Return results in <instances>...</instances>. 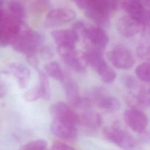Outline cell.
Returning <instances> with one entry per match:
<instances>
[{
    "mask_svg": "<svg viewBox=\"0 0 150 150\" xmlns=\"http://www.w3.org/2000/svg\"><path fill=\"white\" fill-rule=\"evenodd\" d=\"M50 113L53 120L67 122L75 125L80 122L79 115L68 104L63 102H57L52 105Z\"/></svg>",
    "mask_w": 150,
    "mask_h": 150,
    "instance_id": "obj_7",
    "label": "cell"
},
{
    "mask_svg": "<svg viewBox=\"0 0 150 150\" xmlns=\"http://www.w3.org/2000/svg\"><path fill=\"white\" fill-rule=\"evenodd\" d=\"M105 137L117 146L125 149H134L138 145L137 141L128 132L117 126L105 128Z\"/></svg>",
    "mask_w": 150,
    "mask_h": 150,
    "instance_id": "obj_5",
    "label": "cell"
},
{
    "mask_svg": "<svg viewBox=\"0 0 150 150\" xmlns=\"http://www.w3.org/2000/svg\"><path fill=\"white\" fill-rule=\"evenodd\" d=\"M47 142L44 139H37L28 142L21 147L23 150H43L45 149L47 146Z\"/></svg>",
    "mask_w": 150,
    "mask_h": 150,
    "instance_id": "obj_25",
    "label": "cell"
},
{
    "mask_svg": "<svg viewBox=\"0 0 150 150\" xmlns=\"http://www.w3.org/2000/svg\"><path fill=\"white\" fill-rule=\"evenodd\" d=\"M76 17V13L69 8H57L47 13L45 24L47 27L53 28L60 26L73 20Z\"/></svg>",
    "mask_w": 150,
    "mask_h": 150,
    "instance_id": "obj_9",
    "label": "cell"
},
{
    "mask_svg": "<svg viewBox=\"0 0 150 150\" xmlns=\"http://www.w3.org/2000/svg\"><path fill=\"white\" fill-rule=\"evenodd\" d=\"M96 71L104 83L112 82L116 77L115 71L105 62L102 63L97 68Z\"/></svg>",
    "mask_w": 150,
    "mask_h": 150,
    "instance_id": "obj_21",
    "label": "cell"
},
{
    "mask_svg": "<svg viewBox=\"0 0 150 150\" xmlns=\"http://www.w3.org/2000/svg\"><path fill=\"white\" fill-rule=\"evenodd\" d=\"M38 52H40L42 57H44L45 59H50L52 57L53 55L52 51L50 50L49 47L43 45L40 46Z\"/></svg>",
    "mask_w": 150,
    "mask_h": 150,
    "instance_id": "obj_31",
    "label": "cell"
},
{
    "mask_svg": "<svg viewBox=\"0 0 150 150\" xmlns=\"http://www.w3.org/2000/svg\"><path fill=\"white\" fill-rule=\"evenodd\" d=\"M108 36L100 27L91 26L87 30L86 46L90 45L98 49L105 48L108 43Z\"/></svg>",
    "mask_w": 150,
    "mask_h": 150,
    "instance_id": "obj_14",
    "label": "cell"
},
{
    "mask_svg": "<svg viewBox=\"0 0 150 150\" xmlns=\"http://www.w3.org/2000/svg\"><path fill=\"white\" fill-rule=\"evenodd\" d=\"M137 77L142 81L148 83L150 80V64L148 62H144L139 64L135 69Z\"/></svg>",
    "mask_w": 150,
    "mask_h": 150,
    "instance_id": "obj_22",
    "label": "cell"
},
{
    "mask_svg": "<svg viewBox=\"0 0 150 150\" xmlns=\"http://www.w3.org/2000/svg\"><path fill=\"white\" fill-rule=\"evenodd\" d=\"M51 36L57 46L61 45L76 46V42L79 41L77 36L72 29L55 30L51 32Z\"/></svg>",
    "mask_w": 150,
    "mask_h": 150,
    "instance_id": "obj_15",
    "label": "cell"
},
{
    "mask_svg": "<svg viewBox=\"0 0 150 150\" xmlns=\"http://www.w3.org/2000/svg\"><path fill=\"white\" fill-rule=\"evenodd\" d=\"M51 148L52 149H64V150H70V149H74V148L73 147H71V146H70L69 145H68L67 144L62 142V141H54L52 145Z\"/></svg>",
    "mask_w": 150,
    "mask_h": 150,
    "instance_id": "obj_29",
    "label": "cell"
},
{
    "mask_svg": "<svg viewBox=\"0 0 150 150\" xmlns=\"http://www.w3.org/2000/svg\"><path fill=\"white\" fill-rule=\"evenodd\" d=\"M43 92L42 88L39 84L25 92L24 94V98L28 101H33L37 100L39 98H42Z\"/></svg>",
    "mask_w": 150,
    "mask_h": 150,
    "instance_id": "obj_24",
    "label": "cell"
},
{
    "mask_svg": "<svg viewBox=\"0 0 150 150\" xmlns=\"http://www.w3.org/2000/svg\"><path fill=\"white\" fill-rule=\"evenodd\" d=\"M26 60H27V62L29 63V64L31 66H32L33 67H37L38 66L39 60H38V58L36 56V54L27 56Z\"/></svg>",
    "mask_w": 150,
    "mask_h": 150,
    "instance_id": "obj_33",
    "label": "cell"
},
{
    "mask_svg": "<svg viewBox=\"0 0 150 150\" xmlns=\"http://www.w3.org/2000/svg\"><path fill=\"white\" fill-rule=\"evenodd\" d=\"M45 69L51 77L56 80L63 81L64 76L61 67L57 62L52 61L47 63L45 66Z\"/></svg>",
    "mask_w": 150,
    "mask_h": 150,
    "instance_id": "obj_20",
    "label": "cell"
},
{
    "mask_svg": "<svg viewBox=\"0 0 150 150\" xmlns=\"http://www.w3.org/2000/svg\"><path fill=\"white\" fill-rule=\"evenodd\" d=\"M138 56L143 60H149L150 57L149 45L146 43H142L139 45L137 49Z\"/></svg>",
    "mask_w": 150,
    "mask_h": 150,
    "instance_id": "obj_27",
    "label": "cell"
},
{
    "mask_svg": "<svg viewBox=\"0 0 150 150\" xmlns=\"http://www.w3.org/2000/svg\"><path fill=\"white\" fill-rule=\"evenodd\" d=\"M39 84L40 85L43 92L42 98L46 100H49L51 96L50 84L46 74L43 71H39Z\"/></svg>",
    "mask_w": 150,
    "mask_h": 150,
    "instance_id": "obj_23",
    "label": "cell"
},
{
    "mask_svg": "<svg viewBox=\"0 0 150 150\" xmlns=\"http://www.w3.org/2000/svg\"><path fill=\"white\" fill-rule=\"evenodd\" d=\"M5 73L12 76L16 79L18 86L21 88H25L28 86L31 77L29 69L20 62L10 63L7 66Z\"/></svg>",
    "mask_w": 150,
    "mask_h": 150,
    "instance_id": "obj_11",
    "label": "cell"
},
{
    "mask_svg": "<svg viewBox=\"0 0 150 150\" xmlns=\"http://www.w3.org/2000/svg\"><path fill=\"white\" fill-rule=\"evenodd\" d=\"M58 53L64 62L78 73H83L88 65L85 53L76 49V46L61 45L57 46Z\"/></svg>",
    "mask_w": 150,
    "mask_h": 150,
    "instance_id": "obj_3",
    "label": "cell"
},
{
    "mask_svg": "<svg viewBox=\"0 0 150 150\" xmlns=\"http://www.w3.org/2000/svg\"><path fill=\"white\" fill-rule=\"evenodd\" d=\"M79 118L80 122H81L83 125L89 128L95 129L101 125V117L96 112L91 111H84L79 116Z\"/></svg>",
    "mask_w": 150,
    "mask_h": 150,
    "instance_id": "obj_18",
    "label": "cell"
},
{
    "mask_svg": "<svg viewBox=\"0 0 150 150\" xmlns=\"http://www.w3.org/2000/svg\"><path fill=\"white\" fill-rule=\"evenodd\" d=\"M150 0H122L121 6L129 16L144 26L149 23Z\"/></svg>",
    "mask_w": 150,
    "mask_h": 150,
    "instance_id": "obj_4",
    "label": "cell"
},
{
    "mask_svg": "<svg viewBox=\"0 0 150 150\" xmlns=\"http://www.w3.org/2000/svg\"><path fill=\"white\" fill-rule=\"evenodd\" d=\"M43 36L23 23L11 45L18 52L27 56L36 54L43 45Z\"/></svg>",
    "mask_w": 150,
    "mask_h": 150,
    "instance_id": "obj_1",
    "label": "cell"
},
{
    "mask_svg": "<svg viewBox=\"0 0 150 150\" xmlns=\"http://www.w3.org/2000/svg\"><path fill=\"white\" fill-rule=\"evenodd\" d=\"M117 6V0H93L85 10L86 14L97 25L106 26L109 22L110 13Z\"/></svg>",
    "mask_w": 150,
    "mask_h": 150,
    "instance_id": "obj_2",
    "label": "cell"
},
{
    "mask_svg": "<svg viewBox=\"0 0 150 150\" xmlns=\"http://www.w3.org/2000/svg\"><path fill=\"white\" fill-rule=\"evenodd\" d=\"M141 138L145 142H149V133L146 129L139 134Z\"/></svg>",
    "mask_w": 150,
    "mask_h": 150,
    "instance_id": "obj_34",
    "label": "cell"
},
{
    "mask_svg": "<svg viewBox=\"0 0 150 150\" xmlns=\"http://www.w3.org/2000/svg\"><path fill=\"white\" fill-rule=\"evenodd\" d=\"M149 87L143 86L141 87L136 96H132L129 98V103L135 109L138 108H145L149 107Z\"/></svg>",
    "mask_w": 150,
    "mask_h": 150,
    "instance_id": "obj_16",
    "label": "cell"
},
{
    "mask_svg": "<svg viewBox=\"0 0 150 150\" xmlns=\"http://www.w3.org/2000/svg\"><path fill=\"white\" fill-rule=\"evenodd\" d=\"M122 80L127 88L130 90H134L138 87V83L132 76L125 75L122 77Z\"/></svg>",
    "mask_w": 150,
    "mask_h": 150,
    "instance_id": "obj_28",
    "label": "cell"
},
{
    "mask_svg": "<svg viewBox=\"0 0 150 150\" xmlns=\"http://www.w3.org/2000/svg\"><path fill=\"white\" fill-rule=\"evenodd\" d=\"M145 26L134 19L130 16L120 18L117 24L119 33L125 37H131L144 30Z\"/></svg>",
    "mask_w": 150,
    "mask_h": 150,
    "instance_id": "obj_12",
    "label": "cell"
},
{
    "mask_svg": "<svg viewBox=\"0 0 150 150\" xmlns=\"http://www.w3.org/2000/svg\"><path fill=\"white\" fill-rule=\"evenodd\" d=\"M107 56L112 64L119 69H129L134 64V59L130 50L122 45H116Z\"/></svg>",
    "mask_w": 150,
    "mask_h": 150,
    "instance_id": "obj_6",
    "label": "cell"
},
{
    "mask_svg": "<svg viewBox=\"0 0 150 150\" xmlns=\"http://www.w3.org/2000/svg\"><path fill=\"white\" fill-rule=\"evenodd\" d=\"M62 83H63L68 101L73 107H75L81 97L77 84L73 80L68 77H64Z\"/></svg>",
    "mask_w": 150,
    "mask_h": 150,
    "instance_id": "obj_17",
    "label": "cell"
},
{
    "mask_svg": "<svg viewBox=\"0 0 150 150\" xmlns=\"http://www.w3.org/2000/svg\"><path fill=\"white\" fill-rule=\"evenodd\" d=\"M72 29L77 36L79 40L82 39L83 42H86L87 39V28L81 21L76 22L73 26Z\"/></svg>",
    "mask_w": 150,
    "mask_h": 150,
    "instance_id": "obj_26",
    "label": "cell"
},
{
    "mask_svg": "<svg viewBox=\"0 0 150 150\" xmlns=\"http://www.w3.org/2000/svg\"><path fill=\"white\" fill-rule=\"evenodd\" d=\"M6 12L22 21L25 16V7L18 0H8Z\"/></svg>",
    "mask_w": 150,
    "mask_h": 150,
    "instance_id": "obj_19",
    "label": "cell"
},
{
    "mask_svg": "<svg viewBox=\"0 0 150 150\" xmlns=\"http://www.w3.org/2000/svg\"><path fill=\"white\" fill-rule=\"evenodd\" d=\"M92 98L97 105L101 109L108 112H115L120 109L121 104L115 97L107 96L105 90L100 87L94 89L92 93Z\"/></svg>",
    "mask_w": 150,
    "mask_h": 150,
    "instance_id": "obj_8",
    "label": "cell"
},
{
    "mask_svg": "<svg viewBox=\"0 0 150 150\" xmlns=\"http://www.w3.org/2000/svg\"><path fill=\"white\" fill-rule=\"evenodd\" d=\"M8 91V85L5 81V76L0 73V98L6 96Z\"/></svg>",
    "mask_w": 150,
    "mask_h": 150,
    "instance_id": "obj_30",
    "label": "cell"
},
{
    "mask_svg": "<svg viewBox=\"0 0 150 150\" xmlns=\"http://www.w3.org/2000/svg\"><path fill=\"white\" fill-rule=\"evenodd\" d=\"M124 120L128 126L134 132L139 134L146 129L148 117L140 110L132 108L126 110Z\"/></svg>",
    "mask_w": 150,
    "mask_h": 150,
    "instance_id": "obj_10",
    "label": "cell"
},
{
    "mask_svg": "<svg viewBox=\"0 0 150 150\" xmlns=\"http://www.w3.org/2000/svg\"><path fill=\"white\" fill-rule=\"evenodd\" d=\"M80 9L86 10L89 7L93 0H72Z\"/></svg>",
    "mask_w": 150,
    "mask_h": 150,
    "instance_id": "obj_32",
    "label": "cell"
},
{
    "mask_svg": "<svg viewBox=\"0 0 150 150\" xmlns=\"http://www.w3.org/2000/svg\"><path fill=\"white\" fill-rule=\"evenodd\" d=\"M4 0H0V13L4 12Z\"/></svg>",
    "mask_w": 150,
    "mask_h": 150,
    "instance_id": "obj_35",
    "label": "cell"
},
{
    "mask_svg": "<svg viewBox=\"0 0 150 150\" xmlns=\"http://www.w3.org/2000/svg\"><path fill=\"white\" fill-rule=\"evenodd\" d=\"M51 130L55 136L64 140H73L77 136L76 125L67 122L53 120Z\"/></svg>",
    "mask_w": 150,
    "mask_h": 150,
    "instance_id": "obj_13",
    "label": "cell"
}]
</instances>
